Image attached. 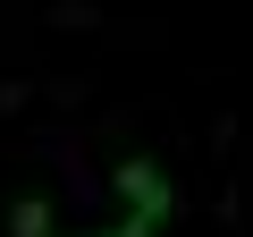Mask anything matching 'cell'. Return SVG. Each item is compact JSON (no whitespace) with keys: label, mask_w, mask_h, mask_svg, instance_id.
<instances>
[{"label":"cell","mask_w":253,"mask_h":237,"mask_svg":"<svg viewBox=\"0 0 253 237\" xmlns=\"http://www.w3.org/2000/svg\"><path fill=\"white\" fill-rule=\"evenodd\" d=\"M110 186H118V220H135V229H152L161 237V220H177V186H169V170L152 161V153H126L118 170H110Z\"/></svg>","instance_id":"1"},{"label":"cell","mask_w":253,"mask_h":237,"mask_svg":"<svg viewBox=\"0 0 253 237\" xmlns=\"http://www.w3.org/2000/svg\"><path fill=\"white\" fill-rule=\"evenodd\" d=\"M9 237H59V229H51V203H42V195L9 203Z\"/></svg>","instance_id":"2"},{"label":"cell","mask_w":253,"mask_h":237,"mask_svg":"<svg viewBox=\"0 0 253 237\" xmlns=\"http://www.w3.org/2000/svg\"><path fill=\"white\" fill-rule=\"evenodd\" d=\"M101 237H152V229H135V220H118V229H101Z\"/></svg>","instance_id":"3"},{"label":"cell","mask_w":253,"mask_h":237,"mask_svg":"<svg viewBox=\"0 0 253 237\" xmlns=\"http://www.w3.org/2000/svg\"><path fill=\"white\" fill-rule=\"evenodd\" d=\"M76 237H84V229H76Z\"/></svg>","instance_id":"4"}]
</instances>
